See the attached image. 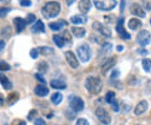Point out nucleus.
I'll use <instances>...</instances> for the list:
<instances>
[{"label":"nucleus","instance_id":"nucleus-1","mask_svg":"<svg viewBox=\"0 0 151 125\" xmlns=\"http://www.w3.org/2000/svg\"><path fill=\"white\" fill-rule=\"evenodd\" d=\"M85 87L89 93L97 95L103 89V82L97 76H88L85 81Z\"/></svg>","mask_w":151,"mask_h":125},{"label":"nucleus","instance_id":"nucleus-2","mask_svg":"<svg viewBox=\"0 0 151 125\" xmlns=\"http://www.w3.org/2000/svg\"><path fill=\"white\" fill-rule=\"evenodd\" d=\"M60 4L57 2L51 1L45 4L41 9V14L45 19H50L55 18L60 12Z\"/></svg>","mask_w":151,"mask_h":125},{"label":"nucleus","instance_id":"nucleus-3","mask_svg":"<svg viewBox=\"0 0 151 125\" xmlns=\"http://www.w3.org/2000/svg\"><path fill=\"white\" fill-rule=\"evenodd\" d=\"M97 9L102 11H110L117 5L116 0H93Z\"/></svg>","mask_w":151,"mask_h":125},{"label":"nucleus","instance_id":"nucleus-4","mask_svg":"<svg viewBox=\"0 0 151 125\" xmlns=\"http://www.w3.org/2000/svg\"><path fill=\"white\" fill-rule=\"evenodd\" d=\"M76 51H77V55H78L79 59L82 62H87L91 59L92 50H91V48H90V46L88 45L84 44L81 46H79L76 50Z\"/></svg>","mask_w":151,"mask_h":125},{"label":"nucleus","instance_id":"nucleus-5","mask_svg":"<svg viewBox=\"0 0 151 125\" xmlns=\"http://www.w3.org/2000/svg\"><path fill=\"white\" fill-rule=\"evenodd\" d=\"M136 41L140 46H143V47L150 45L151 41L150 33L149 32L148 30H146V29L140 30L137 34Z\"/></svg>","mask_w":151,"mask_h":125},{"label":"nucleus","instance_id":"nucleus-6","mask_svg":"<svg viewBox=\"0 0 151 125\" xmlns=\"http://www.w3.org/2000/svg\"><path fill=\"white\" fill-rule=\"evenodd\" d=\"M97 119L104 125H109L111 123V117L103 108H98L95 112Z\"/></svg>","mask_w":151,"mask_h":125},{"label":"nucleus","instance_id":"nucleus-7","mask_svg":"<svg viewBox=\"0 0 151 125\" xmlns=\"http://www.w3.org/2000/svg\"><path fill=\"white\" fill-rule=\"evenodd\" d=\"M124 18H119V19L118 20L117 23V26H116V30L119 34L120 38L123 40H130L131 39V35L130 34L127 32V30L125 29V28L124 26Z\"/></svg>","mask_w":151,"mask_h":125},{"label":"nucleus","instance_id":"nucleus-8","mask_svg":"<svg viewBox=\"0 0 151 125\" xmlns=\"http://www.w3.org/2000/svg\"><path fill=\"white\" fill-rule=\"evenodd\" d=\"M92 28L95 30L100 32V34H102L103 36H105V37H111V35H112L111 29L108 27V26H106V25H103L102 23L95 21L92 24Z\"/></svg>","mask_w":151,"mask_h":125},{"label":"nucleus","instance_id":"nucleus-9","mask_svg":"<svg viewBox=\"0 0 151 125\" xmlns=\"http://www.w3.org/2000/svg\"><path fill=\"white\" fill-rule=\"evenodd\" d=\"M70 107L74 112H81L84 108V102L79 97H73L70 99Z\"/></svg>","mask_w":151,"mask_h":125},{"label":"nucleus","instance_id":"nucleus-10","mask_svg":"<svg viewBox=\"0 0 151 125\" xmlns=\"http://www.w3.org/2000/svg\"><path fill=\"white\" fill-rule=\"evenodd\" d=\"M116 62H117V59H116L115 56L108 57V59L104 60L102 65H101V71H102L103 75H105L111 68H113L114 65L116 64Z\"/></svg>","mask_w":151,"mask_h":125},{"label":"nucleus","instance_id":"nucleus-11","mask_svg":"<svg viewBox=\"0 0 151 125\" xmlns=\"http://www.w3.org/2000/svg\"><path fill=\"white\" fill-rule=\"evenodd\" d=\"M129 10L130 13L132 14L135 15V16H138L139 18H145L146 16L145 11L144 10L142 6L138 3H134V4H133L132 5L130 6Z\"/></svg>","mask_w":151,"mask_h":125},{"label":"nucleus","instance_id":"nucleus-12","mask_svg":"<svg viewBox=\"0 0 151 125\" xmlns=\"http://www.w3.org/2000/svg\"><path fill=\"white\" fill-rule=\"evenodd\" d=\"M65 59L67 60L68 64L70 65V67H72L73 69H76L78 66H79V61L77 60L76 55L70 51V50H68L65 52Z\"/></svg>","mask_w":151,"mask_h":125},{"label":"nucleus","instance_id":"nucleus-13","mask_svg":"<svg viewBox=\"0 0 151 125\" xmlns=\"http://www.w3.org/2000/svg\"><path fill=\"white\" fill-rule=\"evenodd\" d=\"M14 24L15 26L17 34H19L25 29L27 23H26V20L21 17H16L14 19Z\"/></svg>","mask_w":151,"mask_h":125},{"label":"nucleus","instance_id":"nucleus-14","mask_svg":"<svg viewBox=\"0 0 151 125\" xmlns=\"http://www.w3.org/2000/svg\"><path fill=\"white\" fill-rule=\"evenodd\" d=\"M148 107H149V105H148V103H147V101L145 100H143V101H141L139 102V103L136 105V107H135L134 108V114L135 115H141L143 114H145L146 111H147V109H148Z\"/></svg>","mask_w":151,"mask_h":125},{"label":"nucleus","instance_id":"nucleus-15","mask_svg":"<svg viewBox=\"0 0 151 125\" xmlns=\"http://www.w3.org/2000/svg\"><path fill=\"white\" fill-rule=\"evenodd\" d=\"M92 8V3L91 0H80L78 9L82 14H87Z\"/></svg>","mask_w":151,"mask_h":125},{"label":"nucleus","instance_id":"nucleus-16","mask_svg":"<svg viewBox=\"0 0 151 125\" xmlns=\"http://www.w3.org/2000/svg\"><path fill=\"white\" fill-rule=\"evenodd\" d=\"M0 84L5 90H11L13 87V83L10 82V80L8 78V76H5L3 73H0Z\"/></svg>","mask_w":151,"mask_h":125},{"label":"nucleus","instance_id":"nucleus-17","mask_svg":"<svg viewBox=\"0 0 151 125\" xmlns=\"http://www.w3.org/2000/svg\"><path fill=\"white\" fill-rule=\"evenodd\" d=\"M34 92H35V94L36 96L43 98V97H45L49 94V89L45 85H38L37 87H35Z\"/></svg>","mask_w":151,"mask_h":125},{"label":"nucleus","instance_id":"nucleus-18","mask_svg":"<svg viewBox=\"0 0 151 125\" xmlns=\"http://www.w3.org/2000/svg\"><path fill=\"white\" fill-rule=\"evenodd\" d=\"M31 32L34 34H38V33H45V24L42 20L39 19L32 27H31Z\"/></svg>","mask_w":151,"mask_h":125},{"label":"nucleus","instance_id":"nucleus-19","mask_svg":"<svg viewBox=\"0 0 151 125\" xmlns=\"http://www.w3.org/2000/svg\"><path fill=\"white\" fill-rule=\"evenodd\" d=\"M70 21L74 24H86L87 22V17L84 14H76L74 16H71Z\"/></svg>","mask_w":151,"mask_h":125},{"label":"nucleus","instance_id":"nucleus-20","mask_svg":"<svg viewBox=\"0 0 151 125\" xmlns=\"http://www.w3.org/2000/svg\"><path fill=\"white\" fill-rule=\"evenodd\" d=\"M113 50V45L110 43H104L102 46V48L100 50V52H99V55L102 57V56H107L108 55L110 54Z\"/></svg>","mask_w":151,"mask_h":125},{"label":"nucleus","instance_id":"nucleus-21","mask_svg":"<svg viewBox=\"0 0 151 125\" xmlns=\"http://www.w3.org/2000/svg\"><path fill=\"white\" fill-rule=\"evenodd\" d=\"M67 25V23L65 20H59L56 22H52L49 24V27L50 29H52L53 31H59L60 30L64 25Z\"/></svg>","mask_w":151,"mask_h":125},{"label":"nucleus","instance_id":"nucleus-22","mask_svg":"<svg viewBox=\"0 0 151 125\" xmlns=\"http://www.w3.org/2000/svg\"><path fill=\"white\" fill-rule=\"evenodd\" d=\"M128 25H129V28L132 30H138L141 27H142V22L138 19H135V18H133L129 19V21L128 23Z\"/></svg>","mask_w":151,"mask_h":125},{"label":"nucleus","instance_id":"nucleus-23","mask_svg":"<svg viewBox=\"0 0 151 125\" xmlns=\"http://www.w3.org/2000/svg\"><path fill=\"white\" fill-rule=\"evenodd\" d=\"M71 33L76 38H83L86 35V29L83 27H71Z\"/></svg>","mask_w":151,"mask_h":125},{"label":"nucleus","instance_id":"nucleus-24","mask_svg":"<svg viewBox=\"0 0 151 125\" xmlns=\"http://www.w3.org/2000/svg\"><path fill=\"white\" fill-rule=\"evenodd\" d=\"M50 87L56 90H63L66 88V84L60 80H52L50 82Z\"/></svg>","mask_w":151,"mask_h":125},{"label":"nucleus","instance_id":"nucleus-25","mask_svg":"<svg viewBox=\"0 0 151 125\" xmlns=\"http://www.w3.org/2000/svg\"><path fill=\"white\" fill-rule=\"evenodd\" d=\"M53 40H54L55 44L59 47V48H62L64 47L65 45V41L64 38L62 36H60L59 34H55L53 35Z\"/></svg>","mask_w":151,"mask_h":125},{"label":"nucleus","instance_id":"nucleus-26","mask_svg":"<svg viewBox=\"0 0 151 125\" xmlns=\"http://www.w3.org/2000/svg\"><path fill=\"white\" fill-rule=\"evenodd\" d=\"M19 94L17 93H10L8 97H7V103L9 104V105H13V104H14L16 103L17 101L19 100Z\"/></svg>","mask_w":151,"mask_h":125},{"label":"nucleus","instance_id":"nucleus-27","mask_svg":"<svg viewBox=\"0 0 151 125\" xmlns=\"http://www.w3.org/2000/svg\"><path fill=\"white\" fill-rule=\"evenodd\" d=\"M37 69L38 71H39V73H40V74H45V73H46L49 69L48 63L45 62V61H40V62L38 64Z\"/></svg>","mask_w":151,"mask_h":125},{"label":"nucleus","instance_id":"nucleus-28","mask_svg":"<svg viewBox=\"0 0 151 125\" xmlns=\"http://www.w3.org/2000/svg\"><path fill=\"white\" fill-rule=\"evenodd\" d=\"M63 99V96L60 93H55L51 96V102L55 104V105H59Z\"/></svg>","mask_w":151,"mask_h":125},{"label":"nucleus","instance_id":"nucleus-29","mask_svg":"<svg viewBox=\"0 0 151 125\" xmlns=\"http://www.w3.org/2000/svg\"><path fill=\"white\" fill-rule=\"evenodd\" d=\"M39 52L41 53L43 55H49L54 53V49L49 46H43V47H39Z\"/></svg>","mask_w":151,"mask_h":125},{"label":"nucleus","instance_id":"nucleus-30","mask_svg":"<svg viewBox=\"0 0 151 125\" xmlns=\"http://www.w3.org/2000/svg\"><path fill=\"white\" fill-rule=\"evenodd\" d=\"M142 66L146 72H150L151 70V60L147 58L144 59L142 60Z\"/></svg>","mask_w":151,"mask_h":125},{"label":"nucleus","instance_id":"nucleus-31","mask_svg":"<svg viewBox=\"0 0 151 125\" xmlns=\"http://www.w3.org/2000/svg\"><path fill=\"white\" fill-rule=\"evenodd\" d=\"M105 100L108 103L111 104L113 103V101H115V93L114 92H112V91H108L106 96H105Z\"/></svg>","mask_w":151,"mask_h":125},{"label":"nucleus","instance_id":"nucleus-32","mask_svg":"<svg viewBox=\"0 0 151 125\" xmlns=\"http://www.w3.org/2000/svg\"><path fill=\"white\" fill-rule=\"evenodd\" d=\"M11 69V66L4 60H0V71H8Z\"/></svg>","mask_w":151,"mask_h":125},{"label":"nucleus","instance_id":"nucleus-33","mask_svg":"<svg viewBox=\"0 0 151 125\" xmlns=\"http://www.w3.org/2000/svg\"><path fill=\"white\" fill-rule=\"evenodd\" d=\"M11 11L10 8L7 7H0V19L6 17V15Z\"/></svg>","mask_w":151,"mask_h":125},{"label":"nucleus","instance_id":"nucleus-34","mask_svg":"<svg viewBox=\"0 0 151 125\" xmlns=\"http://www.w3.org/2000/svg\"><path fill=\"white\" fill-rule=\"evenodd\" d=\"M35 19H36V17H35V14H29L27 17H26V19H25L27 24H33L34 22L35 21Z\"/></svg>","mask_w":151,"mask_h":125},{"label":"nucleus","instance_id":"nucleus-35","mask_svg":"<svg viewBox=\"0 0 151 125\" xmlns=\"http://www.w3.org/2000/svg\"><path fill=\"white\" fill-rule=\"evenodd\" d=\"M19 2L22 7H30L32 4L31 0H19Z\"/></svg>","mask_w":151,"mask_h":125},{"label":"nucleus","instance_id":"nucleus-36","mask_svg":"<svg viewBox=\"0 0 151 125\" xmlns=\"http://www.w3.org/2000/svg\"><path fill=\"white\" fill-rule=\"evenodd\" d=\"M76 125H90V124H89V122L86 119L81 118V119H77L76 123Z\"/></svg>","mask_w":151,"mask_h":125},{"label":"nucleus","instance_id":"nucleus-37","mask_svg":"<svg viewBox=\"0 0 151 125\" xmlns=\"http://www.w3.org/2000/svg\"><path fill=\"white\" fill-rule=\"evenodd\" d=\"M29 55H30V56L32 57L33 59H36L38 57V55H39V50H38V49L34 48V49H32L30 50Z\"/></svg>","mask_w":151,"mask_h":125},{"label":"nucleus","instance_id":"nucleus-38","mask_svg":"<svg viewBox=\"0 0 151 125\" xmlns=\"http://www.w3.org/2000/svg\"><path fill=\"white\" fill-rule=\"evenodd\" d=\"M111 106H112V108L113 110L115 112V113H118L119 111V105L118 103V102L115 100V101H113V103H111Z\"/></svg>","mask_w":151,"mask_h":125},{"label":"nucleus","instance_id":"nucleus-39","mask_svg":"<svg viewBox=\"0 0 151 125\" xmlns=\"http://www.w3.org/2000/svg\"><path fill=\"white\" fill-rule=\"evenodd\" d=\"M36 114H37V112H36V110H31L30 112H29V115H28L27 119L29 121H31V120L35 118V116H36Z\"/></svg>","mask_w":151,"mask_h":125},{"label":"nucleus","instance_id":"nucleus-40","mask_svg":"<svg viewBox=\"0 0 151 125\" xmlns=\"http://www.w3.org/2000/svg\"><path fill=\"white\" fill-rule=\"evenodd\" d=\"M35 77H36V79H37L39 82H42V83H45V79L44 78V76L42 74H40V73H36L35 74Z\"/></svg>","mask_w":151,"mask_h":125},{"label":"nucleus","instance_id":"nucleus-41","mask_svg":"<svg viewBox=\"0 0 151 125\" xmlns=\"http://www.w3.org/2000/svg\"><path fill=\"white\" fill-rule=\"evenodd\" d=\"M63 38L65 40V41H66V40L67 41H70L71 40V36H70V34L67 30H65L64 33H63Z\"/></svg>","mask_w":151,"mask_h":125},{"label":"nucleus","instance_id":"nucleus-42","mask_svg":"<svg viewBox=\"0 0 151 125\" xmlns=\"http://www.w3.org/2000/svg\"><path fill=\"white\" fill-rule=\"evenodd\" d=\"M35 125H46V124H45V122L43 119L38 118L35 121Z\"/></svg>","mask_w":151,"mask_h":125},{"label":"nucleus","instance_id":"nucleus-43","mask_svg":"<svg viewBox=\"0 0 151 125\" xmlns=\"http://www.w3.org/2000/svg\"><path fill=\"white\" fill-rule=\"evenodd\" d=\"M104 20L107 24H109V23H112L114 20V16L113 15H108V16L104 17Z\"/></svg>","mask_w":151,"mask_h":125},{"label":"nucleus","instance_id":"nucleus-44","mask_svg":"<svg viewBox=\"0 0 151 125\" xmlns=\"http://www.w3.org/2000/svg\"><path fill=\"white\" fill-rule=\"evenodd\" d=\"M119 76H120V71H118V70H115V71H113V73L111 75V78L115 79V78H118Z\"/></svg>","mask_w":151,"mask_h":125},{"label":"nucleus","instance_id":"nucleus-45","mask_svg":"<svg viewBox=\"0 0 151 125\" xmlns=\"http://www.w3.org/2000/svg\"><path fill=\"white\" fill-rule=\"evenodd\" d=\"M125 4H126L125 0H121V3H120V11H121V13H123V12H124Z\"/></svg>","mask_w":151,"mask_h":125},{"label":"nucleus","instance_id":"nucleus-46","mask_svg":"<svg viewBox=\"0 0 151 125\" xmlns=\"http://www.w3.org/2000/svg\"><path fill=\"white\" fill-rule=\"evenodd\" d=\"M5 47V42L4 40H0V52L4 49Z\"/></svg>","mask_w":151,"mask_h":125},{"label":"nucleus","instance_id":"nucleus-47","mask_svg":"<svg viewBox=\"0 0 151 125\" xmlns=\"http://www.w3.org/2000/svg\"><path fill=\"white\" fill-rule=\"evenodd\" d=\"M139 53L141 55H147L149 54V52H148L147 50H139Z\"/></svg>","mask_w":151,"mask_h":125},{"label":"nucleus","instance_id":"nucleus-48","mask_svg":"<svg viewBox=\"0 0 151 125\" xmlns=\"http://www.w3.org/2000/svg\"><path fill=\"white\" fill-rule=\"evenodd\" d=\"M66 1V4L68 6H71L74 3H75L76 0H65Z\"/></svg>","mask_w":151,"mask_h":125},{"label":"nucleus","instance_id":"nucleus-49","mask_svg":"<svg viewBox=\"0 0 151 125\" xmlns=\"http://www.w3.org/2000/svg\"><path fill=\"white\" fill-rule=\"evenodd\" d=\"M4 103V98L2 94H0V106H2Z\"/></svg>","mask_w":151,"mask_h":125},{"label":"nucleus","instance_id":"nucleus-50","mask_svg":"<svg viewBox=\"0 0 151 125\" xmlns=\"http://www.w3.org/2000/svg\"><path fill=\"white\" fill-rule=\"evenodd\" d=\"M123 50H124V46H122V45H118L117 46V50L118 51H123Z\"/></svg>","mask_w":151,"mask_h":125},{"label":"nucleus","instance_id":"nucleus-51","mask_svg":"<svg viewBox=\"0 0 151 125\" xmlns=\"http://www.w3.org/2000/svg\"><path fill=\"white\" fill-rule=\"evenodd\" d=\"M18 125H26V123H25L24 121H21Z\"/></svg>","mask_w":151,"mask_h":125},{"label":"nucleus","instance_id":"nucleus-52","mask_svg":"<svg viewBox=\"0 0 151 125\" xmlns=\"http://www.w3.org/2000/svg\"><path fill=\"white\" fill-rule=\"evenodd\" d=\"M4 1H6V0H0V2H4Z\"/></svg>","mask_w":151,"mask_h":125},{"label":"nucleus","instance_id":"nucleus-53","mask_svg":"<svg viewBox=\"0 0 151 125\" xmlns=\"http://www.w3.org/2000/svg\"><path fill=\"white\" fill-rule=\"evenodd\" d=\"M150 23H151V19H150Z\"/></svg>","mask_w":151,"mask_h":125}]
</instances>
